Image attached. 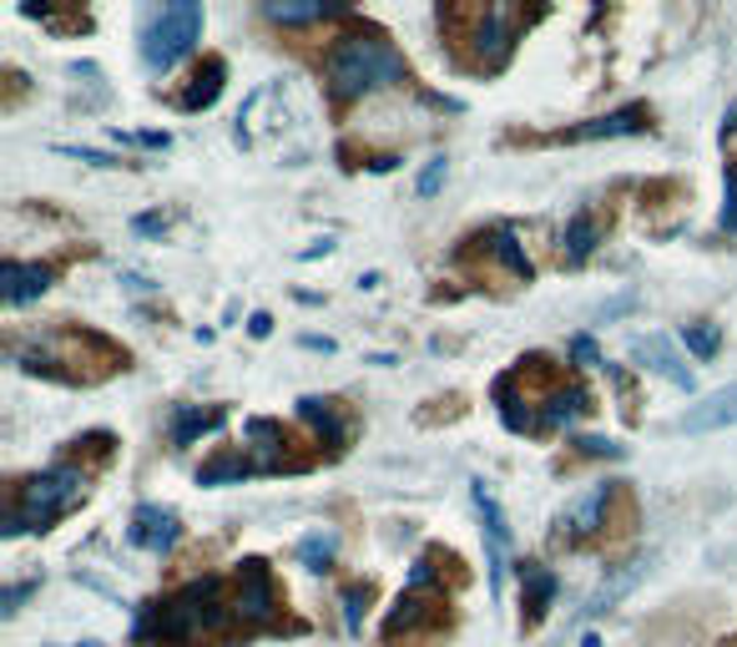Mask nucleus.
Instances as JSON below:
<instances>
[{"mask_svg": "<svg viewBox=\"0 0 737 647\" xmlns=\"http://www.w3.org/2000/svg\"><path fill=\"white\" fill-rule=\"evenodd\" d=\"M405 82V56L389 46V41L374 36H344L329 51V86L339 102H354V96H368L380 86Z\"/></svg>", "mask_w": 737, "mask_h": 647, "instance_id": "1", "label": "nucleus"}, {"mask_svg": "<svg viewBox=\"0 0 737 647\" xmlns=\"http://www.w3.org/2000/svg\"><path fill=\"white\" fill-rule=\"evenodd\" d=\"M86 491V476L76 466H56V470H41V476H31L21 486V496H15L11 516H6V537H21V531H41L51 527L61 511H72L76 501H82Z\"/></svg>", "mask_w": 737, "mask_h": 647, "instance_id": "2", "label": "nucleus"}, {"mask_svg": "<svg viewBox=\"0 0 737 647\" xmlns=\"http://www.w3.org/2000/svg\"><path fill=\"white\" fill-rule=\"evenodd\" d=\"M217 592H223L217 576L192 582L188 592H178V597L157 612V637H162V643H197V637H207V633H223L227 607L217 602Z\"/></svg>", "mask_w": 737, "mask_h": 647, "instance_id": "3", "label": "nucleus"}, {"mask_svg": "<svg viewBox=\"0 0 737 647\" xmlns=\"http://www.w3.org/2000/svg\"><path fill=\"white\" fill-rule=\"evenodd\" d=\"M197 36H203V6L178 0V6H167V11L142 31V61L152 72H167V66H178V61L197 46Z\"/></svg>", "mask_w": 737, "mask_h": 647, "instance_id": "4", "label": "nucleus"}, {"mask_svg": "<svg viewBox=\"0 0 737 647\" xmlns=\"http://www.w3.org/2000/svg\"><path fill=\"white\" fill-rule=\"evenodd\" d=\"M470 41H476V61H480V66H500V61L511 56V46H515L511 11H505V6H485V11L476 15V31H470Z\"/></svg>", "mask_w": 737, "mask_h": 647, "instance_id": "5", "label": "nucleus"}, {"mask_svg": "<svg viewBox=\"0 0 737 647\" xmlns=\"http://www.w3.org/2000/svg\"><path fill=\"white\" fill-rule=\"evenodd\" d=\"M233 607L243 612V617H253V623H268L278 612V592H274V576H268V566L263 562H243L238 566V602Z\"/></svg>", "mask_w": 737, "mask_h": 647, "instance_id": "6", "label": "nucleus"}, {"mask_svg": "<svg viewBox=\"0 0 737 647\" xmlns=\"http://www.w3.org/2000/svg\"><path fill=\"white\" fill-rule=\"evenodd\" d=\"M127 541L131 547H142V552H167L172 541H178V516L162 511V506H137L127 527Z\"/></svg>", "mask_w": 737, "mask_h": 647, "instance_id": "7", "label": "nucleus"}, {"mask_svg": "<svg viewBox=\"0 0 737 647\" xmlns=\"http://www.w3.org/2000/svg\"><path fill=\"white\" fill-rule=\"evenodd\" d=\"M476 506H480V516H485V537H490V587L500 592V582H505V541H511V527H505L500 501L485 491V480H476Z\"/></svg>", "mask_w": 737, "mask_h": 647, "instance_id": "8", "label": "nucleus"}, {"mask_svg": "<svg viewBox=\"0 0 737 647\" xmlns=\"http://www.w3.org/2000/svg\"><path fill=\"white\" fill-rule=\"evenodd\" d=\"M46 288H51L46 264H15V258L0 264V299L6 304H31V299H41Z\"/></svg>", "mask_w": 737, "mask_h": 647, "instance_id": "9", "label": "nucleus"}, {"mask_svg": "<svg viewBox=\"0 0 737 647\" xmlns=\"http://www.w3.org/2000/svg\"><path fill=\"white\" fill-rule=\"evenodd\" d=\"M727 425H737V384H727V390H713V395L702 400V405H692L687 415H682V431L702 435V431H727Z\"/></svg>", "mask_w": 737, "mask_h": 647, "instance_id": "10", "label": "nucleus"}, {"mask_svg": "<svg viewBox=\"0 0 737 647\" xmlns=\"http://www.w3.org/2000/svg\"><path fill=\"white\" fill-rule=\"evenodd\" d=\"M607 506H611V486H596L591 496H581L576 506L560 511V531L566 537H591V531L607 527Z\"/></svg>", "mask_w": 737, "mask_h": 647, "instance_id": "11", "label": "nucleus"}, {"mask_svg": "<svg viewBox=\"0 0 737 647\" xmlns=\"http://www.w3.org/2000/svg\"><path fill=\"white\" fill-rule=\"evenodd\" d=\"M631 360H642V370H656L662 380H672L677 390H692V374L677 364V354L662 344L656 335H647V339H631Z\"/></svg>", "mask_w": 737, "mask_h": 647, "instance_id": "12", "label": "nucleus"}, {"mask_svg": "<svg viewBox=\"0 0 737 647\" xmlns=\"http://www.w3.org/2000/svg\"><path fill=\"white\" fill-rule=\"evenodd\" d=\"M647 127V112L642 107H621L611 112V117H596L586 121V127H576L572 142H596V137H631V132H642Z\"/></svg>", "mask_w": 737, "mask_h": 647, "instance_id": "13", "label": "nucleus"}, {"mask_svg": "<svg viewBox=\"0 0 737 647\" xmlns=\"http://www.w3.org/2000/svg\"><path fill=\"white\" fill-rule=\"evenodd\" d=\"M525 572V627H535L556 602V576L546 566H521Z\"/></svg>", "mask_w": 737, "mask_h": 647, "instance_id": "14", "label": "nucleus"}, {"mask_svg": "<svg viewBox=\"0 0 737 647\" xmlns=\"http://www.w3.org/2000/svg\"><path fill=\"white\" fill-rule=\"evenodd\" d=\"M223 76H227V66L217 56H207L203 72L192 76V86L182 92V107H188V112H207L217 102V92H223Z\"/></svg>", "mask_w": 737, "mask_h": 647, "instance_id": "15", "label": "nucleus"}, {"mask_svg": "<svg viewBox=\"0 0 737 647\" xmlns=\"http://www.w3.org/2000/svg\"><path fill=\"white\" fill-rule=\"evenodd\" d=\"M298 415L313 425V435H323V445H339L349 441V431H344V420H339V410H333V400H298Z\"/></svg>", "mask_w": 737, "mask_h": 647, "instance_id": "16", "label": "nucleus"}, {"mask_svg": "<svg viewBox=\"0 0 737 647\" xmlns=\"http://www.w3.org/2000/svg\"><path fill=\"white\" fill-rule=\"evenodd\" d=\"M591 400H586L581 384H566V390H551L546 395V410H541V425H572L576 415H586Z\"/></svg>", "mask_w": 737, "mask_h": 647, "instance_id": "17", "label": "nucleus"}, {"mask_svg": "<svg viewBox=\"0 0 737 647\" xmlns=\"http://www.w3.org/2000/svg\"><path fill=\"white\" fill-rule=\"evenodd\" d=\"M642 572H647V562H627L617 576H611V582H601V587L591 592V602H586V612H607L611 602H617V597H627V592L637 587V582H642Z\"/></svg>", "mask_w": 737, "mask_h": 647, "instance_id": "18", "label": "nucleus"}, {"mask_svg": "<svg viewBox=\"0 0 737 647\" xmlns=\"http://www.w3.org/2000/svg\"><path fill=\"white\" fill-rule=\"evenodd\" d=\"M596 238H601V229H596L591 213L572 218V229H566V264H586L591 248H596Z\"/></svg>", "mask_w": 737, "mask_h": 647, "instance_id": "19", "label": "nucleus"}, {"mask_svg": "<svg viewBox=\"0 0 737 647\" xmlns=\"http://www.w3.org/2000/svg\"><path fill=\"white\" fill-rule=\"evenodd\" d=\"M263 15L278 25H309V21H329L333 6H288V0H268L263 6Z\"/></svg>", "mask_w": 737, "mask_h": 647, "instance_id": "20", "label": "nucleus"}, {"mask_svg": "<svg viewBox=\"0 0 737 647\" xmlns=\"http://www.w3.org/2000/svg\"><path fill=\"white\" fill-rule=\"evenodd\" d=\"M217 425H223V410H178V420H172V441L188 445L192 435L217 431Z\"/></svg>", "mask_w": 737, "mask_h": 647, "instance_id": "21", "label": "nucleus"}, {"mask_svg": "<svg viewBox=\"0 0 737 647\" xmlns=\"http://www.w3.org/2000/svg\"><path fill=\"white\" fill-rule=\"evenodd\" d=\"M490 248H495V258H500V264H505V268H511L515 278H531V258H525V248H521V243H515V233H511V229H500Z\"/></svg>", "mask_w": 737, "mask_h": 647, "instance_id": "22", "label": "nucleus"}, {"mask_svg": "<svg viewBox=\"0 0 737 647\" xmlns=\"http://www.w3.org/2000/svg\"><path fill=\"white\" fill-rule=\"evenodd\" d=\"M248 435L263 441V470H278L284 456H278V445H284V431H278L274 420H248Z\"/></svg>", "mask_w": 737, "mask_h": 647, "instance_id": "23", "label": "nucleus"}, {"mask_svg": "<svg viewBox=\"0 0 737 647\" xmlns=\"http://www.w3.org/2000/svg\"><path fill=\"white\" fill-rule=\"evenodd\" d=\"M243 476H248V460L243 456H223V460H213V466L197 470L203 486H223V480H243Z\"/></svg>", "mask_w": 737, "mask_h": 647, "instance_id": "24", "label": "nucleus"}, {"mask_svg": "<svg viewBox=\"0 0 737 647\" xmlns=\"http://www.w3.org/2000/svg\"><path fill=\"white\" fill-rule=\"evenodd\" d=\"M687 349L692 354H702V360H713L717 354V344H723V329H717V324H687Z\"/></svg>", "mask_w": 737, "mask_h": 647, "instance_id": "25", "label": "nucleus"}, {"mask_svg": "<svg viewBox=\"0 0 737 647\" xmlns=\"http://www.w3.org/2000/svg\"><path fill=\"white\" fill-rule=\"evenodd\" d=\"M445 172H450V168H445V157H435V162L419 172V198H435V192L445 188Z\"/></svg>", "mask_w": 737, "mask_h": 647, "instance_id": "26", "label": "nucleus"}, {"mask_svg": "<svg viewBox=\"0 0 737 647\" xmlns=\"http://www.w3.org/2000/svg\"><path fill=\"white\" fill-rule=\"evenodd\" d=\"M723 229L737 233V168H727V192H723Z\"/></svg>", "mask_w": 737, "mask_h": 647, "instance_id": "27", "label": "nucleus"}, {"mask_svg": "<svg viewBox=\"0 0 737 647\" xmlns=\"http://www.w3.org/2000/svg\"><path fill=\"white\" fill-rule=\"evenodd\" d=\"M329 556H333V537H309V541H303V562H309V566H329Z\"/></svg>", "mask_w": 737, "mask_h": 647, "instance_id": "28", "label": "nucleus"}, {"mask_svg": "<svg viewBox=\"0 0 737 647\" xmlns=\"http://www.w3.org/2000/svg\"><path fill=\"white\" fill-rule=\"evenodd\" d=\"M368 602V587H349L344 592V623H349V633H359V607Z\"/></svg>", "mask_w": 737, "mask_h": 647, "instance_id": "29", "label": "nucleus"}, {"mask_svg": "<svg viewBox=\"0 0 737 647\" xmlns=\"http://www.w3.org/2000/svg\"><path fill=\"white\" fill-rule=\"evenodd\" d=\"M66 157H82V162H96V168H117V157L107 152H92V147H61Z\"/></svg>", "mask_w": 737, "mask_h": 647, "instance_id": "30", "label": "nucleus"}, {"mask_svg": "<svg viewBox=\"0 0 737 647\" xmlns=\"http://www.w3.org/2000/svg\"><path fill=\"white\" fill-rule=\"evenodd\" d=\"M581 450H586V456H621L617 445H611V441H596V435H591V441H581Z\"/></svg>", "mask_w": 737, "mask_h": 647, "instance_id": "31", "label": "nucleus"}, {"mask_svg": "<svg viewBox=\"0 0 737 647\" xmlns=\"http://www.w3.org/2000/svg\"><path fill=\"white\" fill-rule=\"evenodd\" d=\"M576 360H581V364H596V349H591V339H576Z\"/></svg>", "mask_w": 737, "mask_h": 647, "instance_id": "32", "label": "nucleus"}, {"mask_svg": "<svg viewBox=\"0 0 737 647\" xmlns=\"http://www.w3.org/2000/svg\"><path fill=\"white\" fill-rule=\"evenodd\" d=\"M248 329H253V335H268V329H274V319H268V314H253V324H248Z\"/></svg>", "mask_w": 737, "mask_h": 647, "instance_id": "33", "label": "nucleus"}, {"mask_svg": "<svg viewBox=\"0 0 737 647\" xmlns=\"http://www.w3.org/2000/svg\"><path fill=\"white\" fill-rule=\"evenodd\" d=\"M137 229H142V233H157V229H162V218L147 213V218H137Z\"/></svg>", "mask_w": 737, "mask_h": 647, "instance_id": "34", "label": "nucleus"}, {"mask_svg": "<svg viewBox=\"0 0 737 647\" xmlns=\"http://www.w3.org/2000/svg\"><path fill=\"white\" fill-rule=\"evenodd\" d=\"M733 127H737V112H733Z\"/></svg>", "mask_w": 737, "mask_h": 647, "instance_id": "35", "label": "nucleus"}]
</instances>
